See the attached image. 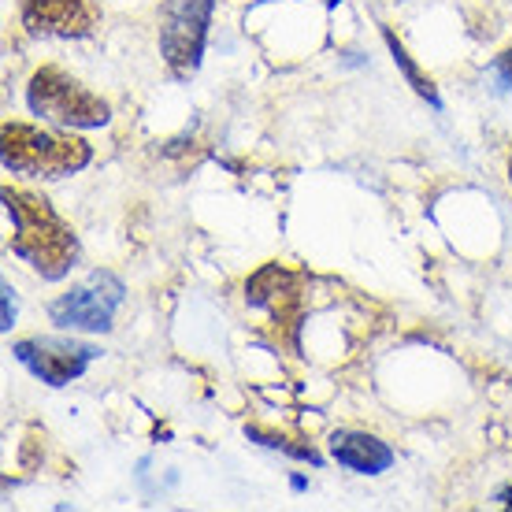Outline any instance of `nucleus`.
<instances>
[{
    "label": "nucleus",
    "instance_id": "nucleus-1",
    "mask_svg": "<svg viewBox=\"0 0 512 512\" xmlns=\"http://www.w3.org/2000/svg\"><path fill=\"white\" fill-rule=\"evenodd\" d=\"M4 208H8L15 227L12 253L23 256L41 279H64L78 260V242L71 227L60 223V216L52 212L45 197L12 190V186H4Z\"/></svg>",
    "mask_w": 512,
    "mask_h": 512
},
{
    "label": "nucleus",
    "instance_id": "nucleus-2",
    "mask_svg": "<svg viewBox=\"0 0 512 512\" xmlns=\"http://www.w3.org/2000/svg\"><path fill=\"white\" fill-rule=\"evenodd\" d=\"M90 164V145L71 134H52V130L8 123L4 127V167L41 175V179H64Z\"/></svg>",
    "mask_w": 512,
    "mask_h": 512
},
{
    "label": "nucleus",
    "instance_id": "nucleus-3",
    "mask_svg": "<svg viewBox=\"0 0 512 512\" xmlns=\"http://www.w3.org/2000/svg\"><path fill=\"white\" fill-rule=\"evenodd\" d=\"M26 101H30L34 116L64 123V127H104L108 123V104L86 90L82 82L64 75L60 67H41L38 75L30 78Z\"/></svg>",
    "mask_w": 512,
    "mask_h": 512
},
{
    "label": "nucleus",
    "instance_id": "nucleus-4",
    "mask_svg": "<svg viewBox=\"0 0 512 512\" xmlns=\"http://www.w3.org/2000/svg\"><path fill=\"white\" fill-rule=\"evenodd\" d=\"M216 0H164L160 8V49L175 75H190L205 52L208 19Z\"/></svg>",
    "mask_w": 512,
    "mask_h": 512
},
{
    "label": "nucleus",
    "instance_id": "nucleus-5",
    "mask_svg": "<svg viewBox=\"0 0 512 512\" xmlns=\"http://www.w3.org/2000/svg\"><path fill=\"white\" fill-rule=\"evenodd\" d=\"M119 301H123V282L108 271H93L86 282H78L60 301H52L49 316L56 327L67 331H108Z\"/></svg>",
    "mask_w": 512,
    "mask_h": 512
},
{
    "label": "nucleus",
    "instance_id": "nucleus-6",
    "mask_svg": "<svg viewBox=\"0 0 512 512\" xmlns=\"http://www.w3.org/2000/svg\"><path fill=\"white\" fill-rule=\"evenodd\" d=\"M97 353H101L97 346L60 342V338H30V342L15 346V357L23 360L26 368L38 375V379H45L49 386H67L71 379H78Z\"/></svg>",
    "mask_w": 512,
    "mask_h": 512
},
{
    "label": "nucleus",
    "instance_id": "nucleus-7",
    "mask_svg": "<svg viewBox=\"0 0 512 512\" xmlns=\"http://www.w3.org/2000/svg\"><path fill=\"white\" fill-rule=\"evenodd\" d=\"M23 23L41 38H86L101 23L97 0H23Z\"/></svg>",
    "mask_w": 512,
    "mask_h": 512
},
{
    "label": "nucleus",
    "instance_id": "nucleus-8",
    "mask_svg": "<svg viewBox=\"0 0 512 512\" xmlns=\"http://www.w3.org/2000/svg\"><path fill=\"white\" fill-rule=\"evenodd\" d=\"M245 297H249V305L268 308L275 323H294L297 305H301L297 279L286 268H279V264H268V268L256 271L249 286H245Z\"/></svg>",
    "mask_w": 512,
    "mask_h": 512
},
{
    "label": "nucleus",
    "instance_id": "nucleus-9",
    "mask_svg": "<svg viewBox=\"0 0 512 512\" xmlns=\"http://www.w3.org/2000/svg\"><path fill=\"white\" fill-rule=\"evenodd\" d=\"M331 453L338 464H346L360 475H379L394 464V453L390 446H383L379 438L372 435H360V431H338L331 438Z\"/></svg>",
    "mask_w": 512,
    "mask_h": 512
},
{
    "label": "nucleus",
    "instance_id": "nucleus-10",
    "mask_svg": "<svg viewBox=\"0 0 512 512\" xmlns=\"http://www.w3.org/2000/svg\"><path fill=\"white\" fill-rule=\"evenodd\" d=\"M383 38H386V45H390V52H394V60H397V67L405 71V78L412 82V90L420 93L423 101L427 104H435L438 108V93H435V86H431V78H423L420 71H416V64L409 60V52H405V45L394 38V30H383Z\"/></svg>",
    "mask_w": 512,
    "mask_h": 512
},
{
    "label": "nucleus",
    "instance_id": "nucleus-11",
    "mask_svg": "<svg viewBox=\"0 0 512 512\" xmlns=\"http://www.w3.org/2000/svg\"><path fill=\"white\" fill-rule=\"evenodd\" d=\"M249 438H256V442H264V446H271V449H282V453H290V457H297V461L320 464V453H316V449H312V446H294V442H286V438L260 435L256 427H249Z\"/></svg>",
    "mask_w": 512,
    "mask_h": 512
},
{
    "label": "nucleus",
    "instance_id": "nucleus-12",
    "mask_svg": "<svg viewBox=\"0 0 512 512\" xmlns=\"http://www.w3.org/2000/svg\"><path fill=\"white\" fill-rule=\"evenodd\" d=\"M12 294L15 290L4 282V316H0V327H4V331H12V323H15V297Z\"/></svg>",
    "mask_w": 512,
    "mask_h": 512
},
{
    "label": "nucleus",
    "instance_id": "nucleus-13",
    "mask_svg": "<svg viewBox=\"0 0 512 512\" xmlns=\"http://www.w3.org/2000/svg\"><path fill=\"white\" fill-rule=\"evenodd\" d=\"M498 75L505 78V86H512V49L498 56Z\"/></svg>",
    "mask_w": 512,
    "mask_h": 512
},
{
    "label": "nucleus",
    "instance_id": "nucleus-14",
    "mask_svg": "<svg viewBox=\"0 0 512 512\" xmlns=\"http://www.w3.org/2000/svg\"><path fill=\"white\" fill-rule=\"evenodd\" d=\"M498 501H501V505H505V509H512V487H509V490H501Z\"/></svg>",
    "mask_w": 512,
    "mask_h": 512
},
{
    "label": "nucleus",
    "instance_id": "nucleus-15",
    "mask_svg": "<svg viewBox=\"0 0 512 512\" xmlns=\"http://www.w3.org/2000/svg\"><path fill=\"white\" fill-rule=\"evenodd\" d=\"M509 179H512V160H509Z\"/></svg>",
    "mask_w": 512,
    "mask_h": 512
}]
</instances>
